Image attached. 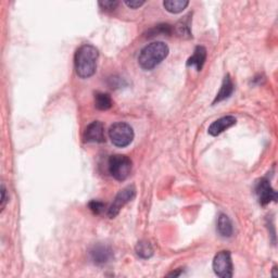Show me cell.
Returning <instances> with one entry per match:
<instances>
[{"instance_id": "1", "label": "cell", "mask_w": 278, "mask_h": 278, "mask_svg": "<svg viewBox=\"0 0 278 278\" xmlns=\"http://www.w3.org/2000/svg\"><path fill=\"white\" fill-rule=\"evenodd\" d=\"M99 58V52L93 45H81L75 53L74 65L75 72L80 78L92 77L97 69V61Z\"/></svg>"}, {"instance_id": "9", "label": "cell", "mask_w": 278, "mask_h": 278, "mask_svg": "<svg viewBox=\"0 0 278 278\" xmlns=\"http://www.w3.org/2000/svg\"><path fill=\"white\" fill-rule=\"evenodd\" d=\"M85 143H96L101 144L105 142L104 136V126L99 121H94L89 124L83 135Z\"/></svg>"}, {"instance_id": "4", "label": "cell", "mask_w": 278, "mask_h": 278, "mask_svg": "<svg viewBox=\"0 0 278 278\" xmlns=\"http://www.w3.org/2000/svg\"><path fill=\"white\" fill-rule=\"evenodd\" d=\"M109 172L117 181L124 182L132 172V160L123 154L112 155L109 159Z\"/></svg>"}, {"instance_id": "18", "label": "cell", "mask_w": 278, "mask_h": 278, "mask_svg": "<svg viewBox=\"0 0 278 278\" xmlns=\"http://www.w3.org/2000/svg\"><path fill=\"white\" fill-rule=\"evenodd\" d=\"M173 33V27L168 23H163L159 24V25H155L154 27L150 29L148 32H147V37L151 38L155 36H160V35H171Z\"/></svg>"}, {"instance_id": "13", "label": "cell", "mask_w": 278, "mask_h": 278, "mask_svg": "<svg viewBox=\"0 0 278 278\" xmlns=\"http://www.w3.org/2000/svg\"><path fill=\"white\" fill-rule=\"evenodd\" d=\"M217 232L218 234L224 237V238H230L233 236L234 227L231 218L226 214H219L217 219Z\"/></svg>"}, {"instance_id": "10", "label": "cell", "mask_w": 278, "mask_h": 278, "mask_svg": "<svg viewBox=\"0 0 278 278\" xmlns=\"http://www.w3.org/2000/svg\"><path fill=\"white\" fill-rule=\"evenodd\" d=\"M236 118L233 116H226L220 118L216 121H214L213 123H212L208 129V132L211 136H218L219 134H222L223 132H225L226 129L231 128L232 126H234L236 124Z\"/></svg>"}, {"instance_id": "15", "label": "cell", "mask_w": 278, "mask_h": 278, "mask_svg": "<svg viewBox=\"0 0 278 278\" xmlns=\"http://www.w3.org/2000/svg\"><path fill=\"white\" fill-rule=\"evenodd\" d=\"M188 5H189V2H187V0H165L163 3V7L165 8V10L174 14L183 12Z\"/></svg>"}, {"instance_id": "19", "label": "cell", "mask_w": 278, "mask_h": 278, "mask_svg": "<svg viewBox=\"0 0 278 278\" xmlns=\"http://www.w3.org/2000/svg\"><path fill=\"white\" fill-rule=\"evenodd\" d=\"M88 208L95 214H101L105 209V204L99 200H92L88 203Z\"/></svg>"}, {"instance_id": "3", "label": "cell", "mask_w": 278, "mask_h": 278, "mask_svg": "<svg viewBox=\"0 0 278 278\" xmlns=\"http://www.w3.org/2000/svg\"><path fill=\"white\" fill-rule=\"evenodd\" d=\"M134 129L125 122H118L111 125L109 129V137L112 144L119 148H125L134 141Z\"/></svg>"}, {"instance_id": "6", "label": "cell", "mask_w": 278, "mask_h": 278, "mask_svg": "<svg viewBox=\"0 0 278 278\" xmlns=\"http://www.w3.org/2000/svg\"><path fill=\"white\" fill-rule=\"evenodd\" d=\"M136 196V189L134 186H127L124 189H122L118 194L116 199L113 200L111 207L108 209V216L110 218H114L119 213L121 209L129 201H132Z\"/></svg>"}, {"instance_id": "23", "label": "cell", "mask_w": 278, "mask_h": 278, "mask_svg": "<svg viewBox=\"0 0 278 278\" xmlns=\"http://www.w3.org/2000/svg\"><path fill=\"white\" fill-rule=\"evenodd\" d=\"M8 202V199H7V189L5 185L2 186V211H4L6 204Z\"/></svg>"}, {"instance_id": "5", "label": "cell", "mask_w": 278, "mask_h": 278, "mask_svg": "<svg viewBox=\"0 0 278 278\" xmlns=\"http://www.w3.org/2000/svg\"><path fill=\"white\" fill-rule=\"evenodd\" d=\"M213 271L220 278H231L234 274V266L230 251L218 252L213 259Z\"/></svg>"}, {"instance_id": "11", "label": "cell", "mask_w": 278, "mask_h": 278, "mask_svg": "<svg viewBox=\"0 0 278 278\" xmlns=\"http://www.w3.org/2000/svg\"><path fill=\"white\" fill-rule=\"evenodd\" d=\"M207 60V49L203 46H197L194 49L193 54L187 61V67H193L198 72L203 68Z\"/></svg>"}, {"instance_id": "22", "label": "cell", "mask_w": 278, "mask_h": 278, "mask_svg": "<svg viewBox=\"0 0 278 278\" xmlns=\"http://www.w3.org/2000/svg\"><path fill=\"white\" fill-rule=\"evenodd\" d=\"M125 5L130 9H138V8L145 5V2L144 0H126Z\"/></svg>"}, {"instance_id": "17", "label": "cell", "mask_w": 278, "mask_h": 278, "mask_svg": "<svg viewBox=\"0 0 278 278\" xmlns=\"http://www.w3.org/2000/svg\"><path fill=\"white\" fill-rule=\"evenodd\" d=\"M136 255L142 259H150L153 256V248L151 243L147 240H141L136 244Z\"/></svg>"}, {"instance_id": "2", "label": "cell", "mask_w": 278, "mask_h": 278, "mask_svg": "<svg viewBox=\"0 0 278 278\" xmlns=\"http://www.w3.org/2000/svg\"><path fill=\"white\" fill-rule=\"evenodd\" d=\"M169 46L163 42H153L142 49L138 55V64L143 70L150 71L169 55Z\"/></svg>"}, {"instance_id": "7", "label": "cell", "mask_w": 278, "mask_h": 278, "mask_svg": "<svg viewBox=\"0 0 278 278\" xmlns=\"http://www.w3.org/2000/svg\"><path fill=\"white\" fill-rule=\"evenodd\" d=\"M256 193L261 206H267L268 203L277 200V192L267 178H261L256 184Z\"/></svg>"}, {"instance_id": "16", "label": "cell", "mask_w": 278, "mask_h": 278, "mask_svg": "<svg viewBox=\"0 0 278 278\" xmlns=\"http://www.w3.org/2000/svg\"><path fill=\"white\" fill-rule=\"evenodd\" d=\"M112 99L109 94L97 92L95 93V107L98 110L105 111L112 107Z\"/></svg>"}, {"instance_id": "14", "label": "cell", "mask_w": 278, "mask_h": 278, "mask_svg": "<svg viewBox=\"0 0 278 278\" xmlns=\"http://www.w3.org/2000/svg\"><path fill=\"white\" fill-rule=\"evenodd\" d=\"M190 24H191V19H190V14L186 15L184 19L181 21H178L177 24L175 25V32L176 34L182 37V38H191V30H190Z\"/></svg>"}, {"instance_id": "20", "label": "cell", "mask_w": 278, "mask_h": 278, "mask_svg": "<svg viewBox=\"0 0 278 278\" xmlns=\"http://www.w3.org/2000/svg\"><path fill=\"white\" fill-rule=\"evenodd\" d=\"M99 6L101 7V9L107 10V11H113L117 9V7L119 6V2H116V0H105V2H99Z\"/></svg>"}, {"instance_id": "12", "label": "cell", "mask_w": 278, "mask_h": 278, "mask_svg": "<svg viewBox=\"0 0 278 278\" xmlns=\"http://www.w3.org/2000/svg\"><path fill=\"white\" fill-rule=\"evenodd\" d=\"M234 89H235V85L233 83V79L231 78L230 74H227L223 79L222 86H220L219 92L217 93V95L215 97L213 104L218 103V102L223 101L225 99H228V98H230L233 95Z\"/></svg>"}, {"instance_id": "21", "label": "cell", "mask_w": 278, "mask_h": 278, "mask_svg": "<svg viewBox=\"0 0 278 278\" xmlns=\"http://www.w3.org/2000/svg\"><path fill=\"white\" fill-rule=\"evenodd\" d=\"M123 85H126L125 80L123 78L117 77V76H113V77L109 78V86L112 87V88H119V87H122Z\"/></svg>"}, {"instance_id": "8", "label": "cell", "mask_w": 278, "mask_h": 278, "mask_svg": "<svg viewBox=\"0 0 278 278\" xmlns=\"http://www.w3.org/2000/svg\"><path fill=\"white\" fill-rule=\"evenodd\" d=\"M89 257L96 265H104L113 259V251L107 244L98 243L89 250Z\"/></svg>"}]
</instances>
